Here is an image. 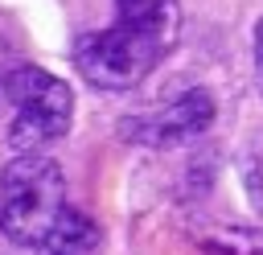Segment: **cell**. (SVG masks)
<instances>
[{
  "label": "cell",
  "instance_id": "5",
  "mask_svg": "<svg viewBox=\"0 0 263 255\" xmlns=\"http://www.w3.org/2000/svg\"><path fill=\"white\" fill-rule=\"evenodd\" d=\"M103 230L86 210L62 206V214L53 218V226L45 230V239L37 243L41 255H99Z\"/></svg>",
  "mask_w": 263,
  "mask_h": 255
},
{
  "label": "cell",
  "instance_id": "1",
  "mask_svg": "<svg viewBox=\"0 0 263 255\" xmlns=\"http://www.w3.org/2000/svg\"><path fill=\"white\" fill-rule=\"evenodd\" d=\"M177 33V0H115V25L82 33L74 41V66L99 90H132L160 66Z\"/></svg>",
  "mask_w": 263,
  "mask_h": 255
},
{
  "label": "cell",
  "instance_id": "3",
  "mask_svg": "<svg viewBox=\"0 0 263 255\" xmlns=\"http://www.w3.org/2000/svg\"><path fill=\"white\" fill-rule=\"evenodd\" d=\"M0 95L12 103V123H8V148L21 152H41L58 144L70 132L74 119V95L70 86L41 70V66H12L0 78Z\"/></svg>",
  "mask_w": 263,
  "mask_h": 255
},
{
  "label": "cell",
  "instance_id": "2",
  "mask_svg": "<svg viewBox=\"0 0 263 255\" xmlns=\"http://www.w3.org/2000/svg\"><path fill=\"white\" fill-rule=\"evenodd\" d=\"M66 206V177L58 160L21 152L0 173V234L16 247H37Z\"/></svg>",
  "mask_w": 263,
  "mask_h": 255
},
{
  "label": "cell",
  "instance_id": "6",
  "mask_svg": "<svg viewBox=\"0 0 263 255\" xmlns=\"http://www.w3.org/2000/svg\"><path fill=\"white\" fill-rule=\"evenodd\" d=\"M197 247L205 255H263V230L210 226V230H197Z\"/></svg>",
  "mask_w": 263,
  "mask_h": 255
},
{
  "label": "cell",
  "instance_id": "7",
  "mask_svg": "<svg viewBox=\"0 0 263 255\" xmlns=\"http://www.w3.org/2000/svg\"><path fill=\"white\" fill-rule=\"evenodd\" d=\"M255 66H259V78H263V16L255 25Z\"/></svg>",
  "mask_w": 263,
  "mask_h": 255
},
{
  "label": "cell",
  "instance_id": "4",
  "mask_svg": "<svg viewBox=\"0 0 263 255\" xmlns=\"http://www.w3.org/2000/svg\"><path fill=\"white\" fill-rule=\"evenodd\" d=\"M214 115H218L214 95L193 86V90H181L177 99H168L164 107H156L140 119H127L123 136L132 144H144V148H173V144H185V140L201 136L214 123Z\"/></svg>",
  "mask_w": 263,
  "mask_h": 255
}]
</instances>
